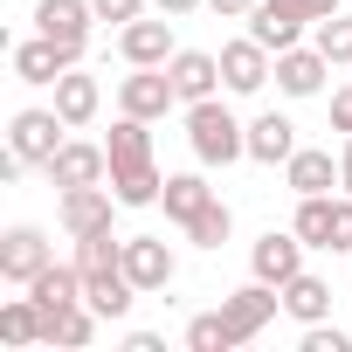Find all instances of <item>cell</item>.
Returning <instances> with one entry per match:
<instances>
[{
	"mask_svg": "<svg viewBox=\"0 0 352 352\" xmlns=\"http://www.w3.org/2000/svg\"><path fill=\"white\" fill-rule=\"evenodd\" d=\"M324 76H331V56H324L318 42H311V49L297 42V49H283V56H276V90H283V97H318V90H324Z\"/></svg>",
	"mask_w": 352,
	"mask_h": 352,
	"instance_id": "2e32d148",
	"label": "cell"
},
{
	"mask_svg": "<svg viewBox=\"0 0 352 352\" xmlns=\"http://www.w3.org/2000/svg\"><path fill=\"white\" fill-rule=\"evenodd\" d=\"M63 111H14V124H8V145L28 159V166H49L56 152H63Z\"/></svg>",
	"mask_w": 352,
	"mask_h": 352,
	"instance_id": "ba28073f",
	"label": "cell"
},
{
	"mask_svg": "<svg viewBox=\"0 0 352 352\" xmlns=\"http://www.w3.org/2000/svg\"><path fill=\"white\" fill-rule=\"evenodd\" d=\"M283 8H290V14H304V21L318 28V21H331V14L345 8V0H283Z\"/></svg>",
	"mask_w": 352,
	"mask_h": 352,
	"instance_id": "d6a6232c",
	"label": "cell"
},
{
	"mask_svg": "<svg viewBox=\"0 0 352 352\" xmlns=\"http://www.w3.org/2000/svg\"><path fill=\"white\" fill-rule=\"evenodd\" d=\"M208 201H214V187L201 180V173H166V194H159V208H166V221H173V228H187V221H194Z\"/></svg>",
	"mask_w": 352,
	"mask_h": 352,
	"instance_id": "7402d4cb",
	"label": "cell"
},
{
	"mask_svg": "<svg viewBox=\"0 0 352 352\" xmlns=\"http://www.w3.org/2000/svg\"><path fill=\"white\" fill-rule=\"evenodd\" d=\"M56 187H104L111 180V152L104 145H90V138H63V152L42 166Z\"/></svg>",
	"mask_w": 352,
	"mask_h": 352,
	"instance_id": "9c48e42d",
	"label": "cell"
},
{
	"mask_svg": "<svg viewBox=\"0 0 352 352\" xmlns=\"http://www.w3.org/2000/svg\"><path fill=\"white\" fill-rule=\"evenodd\" d=\"M331 214H338V194H297V235L304 249H331Z\"/></svg>",
	"mask_w": 352,
	"mask_h": 352,
	"instance_id": "d4e9b609",
	"label": "cell"
},
{
	"mask_svg": "<svg viewBox=\"0 0 352 352\" xmlns=\"http://www.w3.org/2000/svg\"><path fill=\"white\" fill-rule=\"evenodd\" d=\"M118 56L131 63V69H166L173 63V14H159V21H124L118 28Z\"/></svg>",
	"mask_w": 352,
	"mask_h": 352,
	"instance_id": "52a82bcc",
	"label": "cell"
},
{
	"mask_svg": "<svg viewBox=\"0 0 352 352\" xmlns=\"http://www.w3.org/2000/svg\"><path fill=\"white\" fill-rule=\"evenodd\" d=\"M276 311H283V290H276V283H263V276H249L242 290H228V297H221V318H228L235 345H249V338H256Z\"/></svg>",
	"mask_w": 352,
	"mask_h": 352,
	"instance_id": "3957f363",
	"label": "cell"
},
{
	"mask_svg": "<svg viewBox=\"0 0 352 352\" xmlns=\"http://www.w3.org/2000/svg\"><path fill=\"white\" fill-rule=\"evenodd\" d=\"M159 345H166L159 331H124V352H159Z\"/></svg>",
	"mask_w": 352,
	"mask_h": 352,
	"instance_id": "8d00e7d4",
	"label": "cell"
},
{
	"mask_svg": "<svg viewBox=\"0 0 352 352\" xmlns=\"http://www.w3.org/2000/svg\"><path fill=\"white\" fill-rule=\"evenodd\" d=\"M28 297L42 304V318L63 311V304H83V270H76V263H49V270L28 283Z\"/></svg>",
	"mask_w": 352,
	"mask_h": 352,
	"instance_id": "cb8c5ba5",
	"label": "cell"
},
{
	"mask_svg": "<svg viewBox=\"0 0 352 352\" xmlns=\"http://www.w3.org/2000/svg\"><path fill=\"white\" fill-rule=\"evenodd\" d=\"M187 145L201 166H235V159H249V124L221 97H201V104H187Z\"/></svg>",
	"mask_w": 352,
	"mask_h": 352,
	"instance_id": "7a4b0ae2",
	"label": "cell"
},
{
	"mask_svg": "<svg viewBox=\"0 0 352 352\" xmlns=\"http://www.w3.org/2000/svg\"><path fill=\"white\" fill-rule=\"evenodd\" d=\"M49 263H56V256H49V235H42V228L21 221V228L0 235V283H21V290H28Z\"/></svg>",
	"mask_w": 352,
	"mask_h": 352,
	"instance_id": "8992f818",
	"label": "cell"
},
{
	"mask_svg": "<svg viewBox=\"0 0 352 352\" xmlns=\"http://www.w3.org/2000/svg\"><path fill=\"white\" fill-rule=\"evenodd\" d=\"M331 131H352V83L331 90Z\"/></svg>",
	"mask_w": 352,
	"mask_h": 352,
	"instance_id": "836d02e7",
	"label": "cell"
},
{
	"mask_svg": "<svg viewBox=\"0 0 352 352\" xmlns=\"http://www.w3.org/2000/svg\"><path fill=\"white\" fill-rule=\"evenodd\" d=\"M187 345H194V352H235V331H228L221 311H201V318L187 324Z\"/></svg>",
	"mask_w": 352,
	"mask_h": 352,
	"instance_id": "83f0119b",
	"label": "cell"
},
{
	"mask_svg": "<svg viewBox=\"0 0 352 352\" xmlns=\"http://www.w3.org/2000/svg\"><path fill=\"white\" fill-rule=\"evenodd\" d=\"M124 276L152 297V290H166L173 276H180V263H173V249H166V235H124Z\"/></svg>",
	"mask_w": 352,
	"mask_h": 352,
	"instance_id": "8fae6325",
	"label": "cell"
},
{
	"mask_svg": "<svg viewBox=\"0 0 352 352\" xmlns=\"http://www.w3.org/2000/svg\"><path fill=\"white\" fill-rule=\"evenodd\" d=\"M331 256H352V194H338V214H331Z\"/></svg>",
	"mask_w": 352,
	"mask_h": 352,
	"instance_id": "4dcf8cb0",
	"label": "cell"
},
{
	"mask_svg": "<svg viewBox=\"0 0 352 352\" xmlns=\"http://www.w3.org/2000/svg\"><path fill=\"white\" fill-rule=\"evenodd\" d=\"M173 104H180V90H173V76L166 69H131V76H118V111H131V118H166Z\"/></svg>",
	"mask_w": 352,
	"mask_h": 352,
	"instance_id": "30bf717a",
	"label": "cell"
},
{
	"mask_svg": "<svg viewBox=\"0 0 352 352\" xmlns=\"http://www.w3.org/2000/svg\"><path fill=\"white\" fill-rule=\"evenodd\" d=\"M83 49L76 42H56V35H35V42H14V76L21 83H56L63 69H76Z\"/></svg>",
	"mask_w": 352,
	"mask_h": 352,
	"instance_id": "7c38bea8",
	"label": "cell"
},
{
	"mask_svg": "<svg viewBox=\"0 0 352 352\" xmlns=\"http://www.w3.org/2000/svg\"><path fill=\"white\" fill-rule=\"evenodd\" d=\"M90 21H97L90 0H42L35 8V35H56V42H76V49H90Z\"/></svg>",
	"mask_w": 352,
	"mask_h": 352,
	"instance_id": "ac0fdd59",
	"label": "cell"
},
{
	"mask_svg": "<svg viewBox=\"0 0 352 352\" xmlns=\"http://www.w3.org/2000/svg\"><path fill=\"white\" fill-rule=\"evenodd\" d=\"M166 76H173V90H180V104L221 97V56H208V49H173Z\"/></svg>",
	"mask_w": 352,
	"mask_h": 352,
	"instance_id": "9a60e30c",
	"label": "cell"
},
{
	"mask_svg": "<svg viewBox=\"0 0 352 352\" xmlns=\"http://www.w3.org/2000/svg\"><path fill=\"white\" fill-rule=\"evenodd\" d=\"M228 228H235V214H228V201L214 194V201L187 221V242H194V249H221V242H228Z\"/></svg>",
	"mask_w": 352,
	"mask_h": 352,
	"instance_id": "4316f807",
	"label": "cell"
},
{
	"mask_svg": "<svg viewBox=\"0 0 352 352\" xmlns=\"http://www.w3.org/2000/svg\"><path fill=\"white\" fill-rule=\"evenodd\" d=\"M270 76H276V56H270L256 35H242V42H221V90H235V97H256Z\"/></svg>",
	"mask_w": 352,
	"mask_h": 352,
	"instance_id": "277c9868",
	"label": "cell"
},
{
	"mask_svg": "<svg viewBox=\"0 0 352 352\" xmlns=\"http://www.w3.org/2000/svg\"><path fill=\"white\" fill-rule=\"evenodd\" d=\"M42 304L35 297H14V304H0V338L8 345H42Z\"/></svg>",
	"mask_w": 352,
	"mask_h": 352,
	"instance_id": "484cf974",
	"label": "cell"
},
{
	"mask_svg": "<svg viewBox=\"0 0 352 352\" xmlns=\"http://www.w3.org/2000/svg\"><path fill=\"white\" fill-rule=\"evenodd\" d=\"M208 8H214L221 21H249V8H256V0H208Z\"/></svg>",
	"mask_w": 352,
	"mask_h": 352,
	"instance_id": "e575fe53",
	"label": "cell"
},
{
	"mask_svg": "<svg viewBox=\"0 0 352 352\" xmlns=\"http://www.w3.org/2000/svg\"><path fill=\"white\" fill-rule=\"evenodd\" d=\"M111 208H118V194H111V187H63L56 221H63V235H69V242H83V235H104V228H111Z\"/></svg>",
	"mask_w": 352,
	"mask_h": 352,
	"instance_id": "5b68a950",
	"label": "cell"
},
{
	"mask_svg": "<svg viewBox=\"0 0 352 352\" xmlns=\"http://www.w3.org/2000/svg\"><path fill=\"white\" fill-rule=\"evenodd\" d=\"M104 152H111V194H118V208H159L166 173L152 166V131H145V118L118 111V124H111Z\"/></svg>",
	"mask_w": 352,
	"mask_h": 352,
	"instance_id": "6da1fadb",
	"label": "cell"
},
{
	"mask_svg": "<svg viewBox=\"0 0 352 352\" xmlns=\"http://www.w3.org/2000/svg\"><path fill=\"white\" fill-rule=\"evenodd\" d=\"M338 166H345V194H352V131H345V145H338Z\"/></svg>",
	"mask_w": 352,
	"mask_h": 352,
	"instance_id": "74e56055",
	"label": "cell"
},
{
	"mask_svg": "<svg viewBox=\"0 0 352 352\" xmlns=\"http://www.w3.org/2000/svg\"><path fill=\"white\" fill-rule=\"evenodd\" d=\"M56 111H63V124H69V131H76V124H90V118L104 111V83H97L83 63H76V69H63V76H56Z\"/></svg>",
	"mask_w": 352,
	"mask_h": 352,
	"instance_id": "e0dca14e",
	"label": "cell"
},
{
	"mask_svg": "<svg viewBox=\"0 0 352 352\" xmlns=\"http://www.w3.org/2000/svg\"><path fill=\"white\" fill-rule=\"evenodd\" d=\"M304 352H352V338L331 324H304Z\"/></svg>",
	"mask_w": 352,
	"mask_h": 352,
	"instance_id": "f546056e",
	"label": "cell"
},
{
	"mask_svg": "<svg viewBox=\"0 0 352 352\" xmlns=\"http://www.w3.org/2000/svg\"><path fill=\"white\" fill-rule=\"evenodd\" d=\"M297 270H304V235H297V228H270V235L249 249V276H263V283H276V290H283Z\"/></svg>",
	"mask_w": 352,
	"mask_h": 352,
	"instance_id": "4fadbf2b",
	"label": "cell"
},
{
	"mask_svg": "<svg viewBox=\"0 0 352 352\" xmlns=\"http://www.w3.org/2000/svg\"><path fill=\"white\" fill-rule=\"evenodd\" d=\"M311 42H318V49L331 56V69H338V63H352V14L338 8L331 21H318V28H311Z\"/></svg>",
	"mask_w": 352,
	"mask_h": 352,
	"instance_id": "f1b7e54d",
	"label": "cell"
},
{
	"mask_svg": "<svg viewBox=\"0 0 352 352\" xmlns=\"http://www.w3.org/2000/svg\"><path fill=\"white\" fill-rule=\"evenodd\" d=\"M97 311H90V297L83 304H63V311H49V324H42V345H63V352H83L90 338H97Z\"/></svg>",
	"mask_w": 352,
	"mask_h": 352,
	"instance_id": "44dd1931",
	"label": "cell"
},
{
	"mask_svg": "<svg viewBox=\"0 0 352 352\" xmlns=\"http://www.w3.org/2000/svg\"><path fill=\"white\" fill-rule=\"evenodd\" d=\"M283 187H290V194H331V187H345V166H338L324 145H297V152L283 159Z\"/></svg>",
	"mask_w": 352,
	"mask_h": 352,
	"instance_id": "5bb4252c",
	"label": "cell"
},
{
	"mask_svg": "<svg viewBox=\"0 0 352 352\" xmlns=\"http://www.w3.org/2000/svg\"><path fill=\"white\" fill-rule=\"evenodd\" d=\"M152 8H159V14H173V21H187L194 8H208V0H152Z\"/></svg>",
	"mask_w": 352,
	"mask_h": 352,
	"instance_id": "d590c367",
	"label": "cell"
},
{
	"mask_svg": "<svg viewBox=\"0 0 352 352\" xmlns=\"http://www.w3.org/2000/svg\"><path fill=\"white\" fill-rule=\"evenodd\" d=\"M283 311H290L297 324H324V318H331V283L311 276V270H297V276L283 283Z\"/></svg>",
	"mask_w": 352,
	"mask_h": 352,
	"instance_id": "603a6c76",
	"label": "cell"
},
{
	"mask_svg": "<svg viewBox=\"0 0 352 352\" xmlns=\"http://www.w3.org/2000/svg\"><path fill=\"white\" fill-rule=\"evenodd\" d=\"M304 28H311V21H304V14H290L283 0H256V8H249V35H256L270 56L297 49V35H304Z\"/></svg>",
	"mask_w": 352,
	"mask_h": 352,
	"instance_id": "d6986e66",
	"label": "cell"
},
{
	"mask_svg": "<svg viewBox=\"0 0 352 352\" xmlns=\"http://www.w3.org/2000/svg\"><path fill=\"white\" fill-rule=\"evenodd\" d=\"M290 152H297V124H290L283 111L249 118V159H256V166H283Z\"/></svg>",
	"mask_w": 352,
	"mask_h": 352,
	"instance_id": "ffe728a7",
	"label": "cell"
},
{
	"mask_svg": "<svg viewBox=\"0 0 352 352\" xmlns=\"http://www.w3.org/2000/svg\"><path fill=\"white\" fill-rule=\"evenodd\" d=\"M90 8H97V21H118V28H124V21H138V14L152 8V0H90Z\"/></svg>",
	"mask_w": 352,
	"mask_h": 352,
	"instance_id": "1f68e13d",
	"label": "cell"
}]
</instances>
